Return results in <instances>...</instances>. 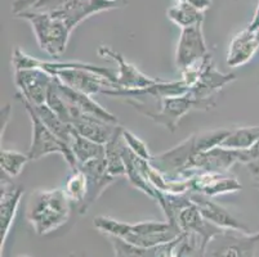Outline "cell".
<instances>
[{
    "label": "cell",
    "mask_w": 259,
    "mask_h": 257,
    "mask_svg": "<svg viewBox=\"0 0 259 257\" xmlns=\"http://www.w3.org/2000/svg\"><path fill=\"white\" fill-rule=\"evenodd\" d=\"M72 0H40L39 3L31 9L37 12H52L62 8L63 6L69 4Z\"/></svg>",
    "instance_id": "obj_30"
},
{
    "label": "cell",
    "mask_w": 259,
    "mask_h": 257,
    "mask_svg": "<svg viewBox=\"0 0 259 257\" xmlns=\"http://www.w3.org/2000/svg\"><path fill=\"white\" fill-rule=\"evenodd\" d=\"M255 187H256V188H258V189H259V181H258V183H256V184H255Z\"/></svg>",
    "instance_id": "obj_37"
},
{
    "label": "cell",
    "mask_w": 259,
    "mask_h": 257,
    "mask_svg": "<svg viewBox=\"0 0 259 257\" xmlns=\"http://www.w3.org/2000/svg\"><path fill=\"white\" fill-rule=\"evenodd\" d=\"M111 239L115 249V257H146V248L132 246L116 237H108Z\"/></svg>",
    "instance_id": "obj_29"
},
{
    "label": "cell",
    "mask_w": 259,
    "mask_h": 257,
    "mask_svg": "<svg viewBox=\"0 0 259 257\" xmlns=\"http://www.w3.org/2000/svg\"><path fill=\"white\" fill-rule=\"evenodd\" d=\"M187 180L190 193H199L210 198L236 193L242 189L239 179L230 173H200Z\"/></svg>",
    "instance_id": "obj_13"
},
{
    "label": "cell",
    "mask_w": 259,
    "mask_h": 257,
    "mask_svg": "<svg viewBox=\"0 0 259 257\" xmlns=\"http://www.w3.org/2000/svg\"><path fill=\"white\" fill-rule=\"evenodd\" d=\"M258 243L259 233L225 230L209 242L204 257H254Z\"/></svg>",
    "instance_id": "obj_7"
},
{
    "label": "cell",
    "mask_w": 259,
    "mask_h": 257,
    "mask_svg": "<svg viewBox=\"0 0 259 257\" xmlns=\"http://www.w3.org/2000/svg\"><path fill=\"white\" fill-rule=\"evenodd\" d=\"M208 54L209 50L202 32V25L183 28L176 52V65L181 72L196 65Z\"/></svg>",
    "instance_id": "obj_11"
},
{
    "label": "cell",
    "mask_w": 259,
    "mask_h": 257,
    "mask_svg": "<svg viewBox=\"0 0 259 257\" xmlns=\"http://www.w3.org/2000/svg\"><path fill=\"white\" fill-rule=\"evenodd\" d=\"M259 141V126H245L232 129L221 147L235 150L250 149Z\"/></svg>",
    "instance_id": "obj_25"
},
{
    "label": "cell",
    "mask_w": 259,
    "mask_h": 257,
    "mask_svg": "<svg viewBox=\"0 0 259 257\" xmlns=\"http://www.w3.org/2000/svg\"><path fill=\"white\" fill-rule=\"evenodd\" d=\"M72 155L76 161V166L87 164L92 160L105 157V145L98 144L96 141L89 140L75 131L71 144H70Z\"/></svg>",
    "instance_id": "obj_23"
},
{
    "label": "cell",
    "mask_w": 259,
    "mask_h": 257,
    "mask_svg": "<svg viewBox=\"0 0 259 257\" xmlns=\"http://www.w3.org/2000/svg\"><path fill=\"white\" fill-rule=\"evenodd\" d=\"M236 79L235 74H223L217 70L211 60V54L209 53L200 63L199 80L194 85V88L191 89L190 93L199 99H215L217 94L226 85Z\"/></svg>",
    "instance_id": "obj_14"
},
{
    "label": "cell",
    "mask_w": 259,
    "mask_h": 257,
    "mask_svg": "<svg viewBox=\"0 0 259 257\" xmlns=\"http://www.w3.org/2000/svg\"><path fill=\"white\" fill-rule=\"evenodd\" d=\"M76 167L85 174L87 181H88V193H87L85 202H84L83 207L79 212V214L83 215L88 211L89 207L101 197V194L105 192L106 188L110 187L116 180V178L108 174L105 157L92 160V161L79 165Z\"/></svg>",
    "instance_id": "obj_15"
},
{
    "label": "cell",
    "mask_w": 259,
    "mask_h": 257,
    "mask_svg": "<svg viewBox=\"0 0 259 257\" xmlns=\"http://www.w3.org/2000/svg\"><path fill=\"white\" fill-rule=\"evenodd\" d=\"M31 161L27 153H21L17 150L2 149L0 152V166L2 173L9 178H16L23 171V167L27 162Z\"/></svg>",
    "instance_id": "obj_27"
},
{
    "label": "cell",
    "mask_w": 259,
    "mask_h": 257,
    "mask_svg": "<svg viewBox=\"0 0 259 257\" xmlns=\"http://www.w3.org/2000/svg\"><path fill=\"white\" fill-rule=\"evenodd\" d=\"M32 108H34L35 113H36L37 116H39V119L44 122V125L48 127L49 130L70 147L75 134L72 125L67 124V122H65L63 120H61L60 117L46 105V103L39 106H32Z\"/></svg>",
    "instance_id": "obj_21"
},
{
    "label": "cell",
    "mask_w": 259,
    "mask_h": 257,
    "mask_svg": "<svg viewBox=\"0 0 259 257\" xmlns=\"http://www.w3.org/2000/svg\"><path fill=\"white\" fill-rule=\"evenodd\" d=\"M98 56L105 57L108 60H112L117 65V77L116 85L120 90H137V89H145L148 86L157 84L161 80L152 79L143 72H141L136 66L129 63L128 61L112 48L107 45H101L98 48Z\"/></svg>",
    "instance_id": "obj_10"
},
{
    "label": "cell",
    "mask_w": 259,
    "mask_h": 257,
    "mask_svg": "<svg viewBox=\"0 0 259 257\" xmlns=\"http://www.w3.org/2000/svg\"><path fill=\"white\" fill-rule=\"evenodd\" d=\"M256 36H258V40H259V30H258V31H256Z\"/></svg>",
    "instance_id": "obj_38"
},
{
    "label": "cell",
    "mask_w": 259,
    "mask_h": 257,
    "mask_svg": "<svg viewBox=\"0 0 259 257\" xmlns=\"http://www.w3.org/2000/svg\"><path fill=\"white\" fill-rule=\"evenodd\" d=\"M248 28L250 30V31H254V32H256L259 30V2H258V6H256L255 13H254L253 21H251L250 25L248 26Z\"/></svg>",
    "instance_id": "obj_33"
},
{
    "label": "cell",
    "mask_w": 259,
    "mask_h": 257,
    "mask_svg": "<svg viewBox=\"0 0 259 257\" xmlns=\"http://www.w3.org/2000/svg\"><path fill=\"white\" fill-rule=\"evenodd\" d=\"M39 2L40 0H15L12 3V12H13L15 16H17L22 12L31 11Z\"/></svg>",
    "instance_id": "obj_31"
},
{
    "label": "cell",
    "mask_w": 259,
    "mask_h": 257,
    "mask_svg": "<svg viewBox=\"0 0 259 257\" xmlns=\"http://www.w3.org/2000/svg\"><path fill=\"white\" fill-rule=\"evenodd\" d=\"M71 209L72 203L63 189L36 190L30 197L26 216L35 232L44 235L61 228L69 219Z\"/></svg>",
    "instance_id": "obj_2"
},
{
    "label": "cell",
    "mask_w": 259,
    "mask_h": 257,
    "mask_svg": "<svg viewBox=\"0 0 259 257\" xmlns=\"http://www.w3.org/2000/svg\"><path fill=\"white\" fill-rule=\"evenodd\" d=\"M54 85L63 96L67 106L70 108V113H71V119L76 115L84 113V115H89V116H94L97 119L103 120L110 124L119 125V120L115 115L111 112H108L106 108H103L100 103H97L94 99H92V95L84 94L81 91L74 90V89L69 88L67 85L61 82L57 77L54 76Z\"/></svg>",
    "instance_id": "obj_12"
},
{
    "label": "cell",
    "mask_w": 259,
    "mask_h": 257,
    "mask_svg": "<svg viewBox=\"0 0 259 257\" xmlns=\"http://www.w3.org/2000/svg\"><path fill=\"white\" fill-rule=\"evenodd\" d=\"M122 127L117 130L114 138L108 141L107 144H105V159H106V166H107L108 174L114 178H120V176H125L126 169L125 162H124V157H122V149L125 145V141L122 138Z\"/></svg>",
    "instance_id": "obj_22"
},
{
    "label": "cell",
    "mask_w": 259,
    "mask_h": 257,
    "mask_svg": "<svg viewBox=\"0 0 259 257\" xmlns=\"http://www.w3.org/2000/svg\"><path fill=\"white\" fill-rule=\"evenodd\" d=\"M246 166H248L249 171L254 175V178L256 179V181H259V160H256V161H253V162H249Z\"/></svg>",
    "instance_id": "obj_35"
},
{
    "label": "cell",
    "mask_w": 259,
    "mask_h": 257,
    "mask_svg": "<svg viewBox=\"0 0 259 257\" xmlns=\"http://www.w3.org/2000/svg\"><path fill=\"white\" fill-rule=\"evenodd\" d=\"M197 152L195 136L191 135L171 149L152 156L150 164L156 167L169 180H181L191 160Z\"/></svg>",
    "instance_id": "obj_8"
},
{
    "label": "cell",
    "mask_w": 259,
    "mask_h": 257,
    "mask_svg": "<svg viewBox=\"0 0 259 257\" xmlns=\"http://www.w3.org/2000/svg\"><path fill=\"white\" fill-rule=\"evenodd\" d=\"M63 190L72 203V207H76L77 211L80 212L85 202L87 193H88V181H87L85 174L77 167L71 170V174L66 180Z\"/></svg>",
    "instance_id": "obj_26"
},
{
    "label": "cell",
    "mask_w": 259,
    "mask_h": 257,
    "mask_svg": "<svg viewBox=\"0 0 259 257\" xmlns=\"http://www.w3.org/2000/svg\"><path fill=\"white\" fill-rule=\"evenodd\" d=\"M188 195H190L191 201L196 204L199 211L201 212V215L206 220L210 221L211 224L226 230H237V232L248 233V234L250 233L244 224L236 220L225 207H222L217 202L211 201L210 197L199 194V193H188Z\"/></svg>",
    "instance_id": "obj_18"
},
{
    "label": "cell",
    "mask_w": 259,
    "mask_h": 257,
    "mask_svg": "<svg viewBox=\"0 0 259 257\" xmlns=\"http://www.w3.org/2000/svg\"><path fill=\"white\" fill-rule=\"evenodd\" d=\"M259 48V40L256 32L250 31L249 28H245L241 32L236 34L234 39L231 40L227 52L228 67H240L253 60L256 50Z\"/></svg>",
    "instance_id": "obj_20"
},
{
    "label": "cell",
    "mask_w": 259,
    "mask_h": 257,
    "mask_svg": "<svg viewBox=\"0 0 259 257\" xmlns=\"http://www.w3.org/2000/svg\"><path fill=\"white\" fill-rule=\"evenodd\" d=\"M235 164H248L246 150L217 147L206 152L196 153L181 176V180H187L200 173H228Z\"/></svg>",
    "instance_id": "obj_6"
},
{
    "label": "cell",
    "mask_w": 259,
    "mask_h": 257,
    "mask_svg": "<svg viewBox=\"0 0 259 257\" xmlns=\"http://www.w3.org/2000/svg\"><path fill=\"white\" fill-rule=\"evenodd\" d=\"M12 178L2 173V197H0V242L3 247L9 234L11 226L17 214L18 206L23 195V189L16 187L11 181Z\"/></svg>",
    "instance_id": "obj_17"
},
{
    "label": "cell",
    "mask_w": 259,
    "mask_h": 257,
    "mask_svg": "<svg viewBox=\"0 0 259 257\" xmlns=\"http://www.w3.org/2000/svg\"><path fill=\"white\" fill-rule=\"evenodd\" d=\"M54 76L41 68L15 70V84L18 95L32 106L44 105Z\"/></svg>",
    "instance_id": "obj_9"
},
{
    "label": "cell",
    "mask_w": 259,
    "mask_h": 257,
    "mask_svg": "<svg viewBox=\"0 0 259 257\" xmlns=\"http://www.w3.org/2000/svg\"><path fill=\"white\" fill-rule=\"evenodd\" d=\"M121 134L122 138H124V141H125L126 147L131 149V152L133 153V155H136L137 157H140V159L146 160V161H150V160H151L152 155L150 153V150H148V147L140 138H138L137 135H136V134L126 130L124 127H122Z\"/></svg>",
    "instance_id": "obj_28"
},
{
    "label": "cell",
    "mask_w": 259,
    "mask_h": 257,
    "mask_svg": "<svg viewBox=\"0 0 259 257\" xmlns=\"http://www.w3.org/2000/svg\"><path fill=\"white\" fill-rule=\"evenodd\" d=\"M116 8H120V7L116 4L108 3L106 0H72L69 4L63 6L62 8L52 11V13L60 17L74 31L76 26L87 18L101 13V12L111 11V9Z\"/></svg>",
    "instance_id": "obj_16"
},
{
    "label": "cell",
    "mask_w": 259,
    "mask_h": 257,
    "mask_svg": "<svg viewBox=\"0 0 259 257\" xmlns=\"http://www.w3.org/2000/svg\"><path fill=\"white\" fill-rule=\"evenodd\" d=\"M17 98L20 99L21 103L25 107L26 112L29 113L30 120H31L32 125V139L31 144L29 148V155L30 160L31 161H37V160L43 159L46 156L52 155V153H58L65 159V161L69 164V166L71 167V170L76 169V161H75V157L72 155L71 149L66 143H63L61 139H58L57 136L54 135L48 127L44 125V122L39 119L36 113H35L34 108L30 105L27 100L20 96L17 94Z\"/></svg>",
    "instance_id": "obj_5"
},
{
    "label": "cell",
    "mask_w": 259,
    "mask_h": 257,
    "mask_svg": "<svg viewBox=\"0 0 259 257\" xmlns=\"http://www.w3.org/2000/svg\"><path fill=\"white\" fill-rule=\"evenodd\" d=\"M21 257H27V256H21Z\"/></svg>",
    "instance_id": "obj_39"
},
{
    "label": "cell",
    "mask_w": 259,
    "mask_h": 257,
    "mask_svg": "<svg viewBox=\"0 0 259 257\" xmlns=\"http://www.w3.org/2000/svg\"><path fill=\"white\" fill-rule=\"evenodd\" d=\"M126 102L136 108L143 116L151 119L169 131L174 133L181 119L191 111H209L217 106V99H199L188 93L183 95L166 96L156 100L155 106H148L137 99L128 98Z\"/></svg>",
    "instance_id": "obj_3"
},
{
    "label": "cell",
    "mask_w": 259,
    "mask_h": 257,
    "mask_svg": "<svg viewBox=\"0 0 259 257\" xmlns=\"http://www.w3.org/2000/svg\"><path fill=\"white\" fill-rule=\"evenodd\" d=\"M71 125L77 134L103 145L107 144L120 129L119 125L110 124V122H106L94 116H89V115H84V113L72 120Z\"/></svg>",
    "instance_id": "obj_19"
},
{
    "label": "cell",
    "mask_w": 259,
    "mask_h": 257,
    "mask_svg": "<svg viewBox=\"0 0 259 257\" xmlns=\"http://www.w3.org/2000/svg\"><path fill=\"white\" fill-rule=\"evenodd\" d=\"M108 3H112V4H116L119 7H124L126 6V0H106Z\"/></svg>",
    "instance_id": "obj_36"
},
{
    "label": "cell",
    "mask_w": 259,
    "mask_h": 257,
    "mask_svg": "<svg viewBox=\"0 0 259 257\" xmlns=\"http://www.w3.org/2000/svg\"><path fill=\"white\" fill-rule=\"evenodd\" d=\"M9 116H11V107H9V106H6V107L2 110V121L4 120V124L2 125V136H3L4 129H6L7 124H8L9 121Z\"/></svg>",
    "instance_id": "obj_34"
},
{
    "label": "cell",
    "mask_w": 259,
    "mask_h": 257,
    "mask_svg": "<svg viewBox=\"0 0 259 257\" xmlns=\"http://www.w3.org/2000/svg\"><path fill=\"white\" fill-rule=\"evenodd\" d=\"M31 25L39 48L53 58L66 52L72 30L52 12L26 11L16 16Z\"/></svg>",
    "instance_id": "obj_4"
},
{
    "label": "cell",
    "mask_w": 259,
    "mask_h": 257,
    "mask_svg": "<svg viewBox=\"0 0 259 257\" xmlns=\"http://www.w3.org/2000/svg\"><path fill=\"white\" fill-rule=\"evenodd\" d=\"M176 2L177 3L190 4V6L195 7V8L201 12H205L211 6V0H176Z\"/></svg>",
    "instance_id": "obj_32"
},
{
    "label": "cell",
    "mask_w": 259,
    "mask_h": 257,
    "mask_svg": "<svg viewBox=\"0 0 259 257\" xmlns=\"http://www.w3.org/2000/svg\"><path fill=\"white\" fill-rule=\"evenodd\" d=\"M204 13L195 7L186 3H176L173 7L168 9L166 16L174 25L180 26L181 30L194 26L202 25L204 21Z\"/></svg>",
    "instance_id": "obj_24"
},
{
    "label": "cell",
    "mask_w": 259,
    "mask_h": 257,
    "mask_svg": "<svg viewBox=\"0 0 259 257\" xmlns=\"http://www.w3.org/2000/svg\"><path fill=\"white\" fill-rule=\"evenodd\" d=\"M94 226L107 237H116L132 246L141 248H152L173 242L182 234L178 228L169 221H143L138 224H126L107 216L94 218Z\"/></svg>",
    "instance_id": "obj_1"
}]
</instances>
